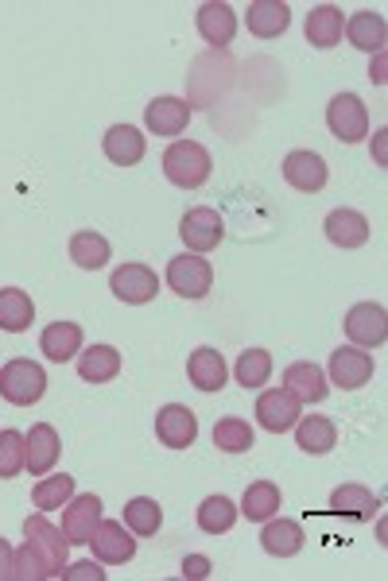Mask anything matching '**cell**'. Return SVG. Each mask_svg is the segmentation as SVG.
<instances>
[{"mask_svg": "<svg viewBox=\"0 0 388 581\" xmlns=\"http://www.w3.org/2000/svg\"><path fill=\"white\" fill-rule=\"evenodd\" d=\"M210 171H214V159L202 144L195 139H175L171 148L164 152V175L167 182H175L179 190H199L210 182Z\"/></svg>", "mask_w": 388, "mask_h": 581, "instance_id": "obj_1", "label": "cell"}, {"mask_svg": "<svg viewBox=\"0 0 388 581\" xmlns=\"http://www.w3.org/2000/svg\"><path fill=\"white\" fill-rule=\"evenodd\" d=\"M43 392H47V372H43L35 360L16 357L0 369V395H4L9 403H16V407H32V403H40Z\"/></svg>", "mask_w": 388, "mask_h": 581, "instance_id": "obj_2", "label": "cell"}, {"mask_svg": "<svg viewBox=\"0 0 388 581\" xmlns=\"http://www.w3.org/2000/svg\"><path fill=\"white\" fill-rule=\"evenodd\" d=\"M167 287L182 299H202L214 287V268H210L207 256L182 253L175 260H167Z\"/></svg>", "mask_w": 388, "mask_h": 581, "instance_id": "obj_3", "label": "cell"}, {"mask_svg": "<svg viewBox=\"0 0 388 581\" xmlns=\"http://www.w3.org/2000/svg\"><path fill=\"white\" fill-rule=\"evenodd\" d=\"M179 237H182V245H187L190 253H199V256L214 253V248L222 245V237H225L222 213L210 210V205H195V210L182 213Z\"/></svg>", "mask_w": 388, "mask_h": 581, "instance_id": "obj_4", "label": "cell"}, {"mask_svg": "<svg viewBox=\"0 0 388 581\" xmlns=\"http://www.w3.org/2000/svg\"><path fill=\"white\" fill-rule=\"evenodd\" d=\"M24 535H27V543L40 550L43 562H47L51 578H63V570H67V555H70V543H67V535H63V527H55L40 512V516H27Z\"/></svg>", "mask_w": 388, "mask_h": 581, "instance_id": "obj_5", "label": "cell"}, {"mask_svg": "<svg viewBox=\"0 0 388 581\" xmlns=\"http://www.w3.org/2000/svg\"><path fill=\"white\" fill-rule=\"evenodd\" d=\"M326 124H331L334 139L342 144H357V139L369 136V109L357 93H339L326 105Z\"/></svg>", "mask_w": 388, "mask_h": 581, "instance_id": "obj_6", "label": "cell"}, {"mask_svg": "<svg viewBox=\"0 0 388 581\" xmlns=\"http://www.w3.org/2000/svg\"><path fill=\"white\" fill-rule=\"evenodd\" d=\"M109 291H113L121 303L144 306V303H152V299H156L159 276L148 268V264H121V268L113 271V279H109Z\"/></svg>", "mask_w": 388, "mask_h": 581, "instance_id": "obj_7", "label": "cell"}, {"mask_svg": "<svg viewBox=\"0 0 388 581\" xmlns=\"http://www.w3.org/2000/svg\"><path fill=\"white\" fill-rule=\"evenodd\" d=\"M90 547L101 566H124V562H133V555H136L133 532H129L121 519H101L90 535Z\"/></svg>", "mask_w": 388, "mask_h": 581, "instance_id": "obj_8", "label": "cell"}, {"mask_svg": "<svg viewBox=\"0 0 388 581\" xmlns=\"http://www.w3.org/2000/svg\"><path fill=\"white\" fill-rule=\"evenodd\" d=\"M299 415H303V403H299L288 388H268V392H260V400H256V423L273 434L291 431V426L299 423Z\"/></svg>", "mask_w": 388, "mask_h": 581, "instance_id": "obj_9", "label": "cell"}, {"mask_svg": "<svg viewBox=\"0 0 388 581\" xmlns=\"http://www.w3.org/2000/svg\"><path fill=\"white\" fill-rule=\"evenodd\" d=\"M346 334L357 349H377L388 337V314L380 303H357L346 314Z\"/></svg>", "mask_w": 388, "mask_h": 581, "instance_id": "obj_10", "label": "cell"}, {"mask_svg": "<svg viewBox=\"0 0 388 581\" xmlns=\"http://www.w3.org/2000/svg\"><path fill=\"white\" fill-rule=\"evenodd\" d=\"M156 438L167 446V450H187V446H195V438H199V418H195V411L182 407V403H167V407H159Z\"/></svg>", "mask_w": 388, "mask_h": 581, "instance_id": "obj_11", "label": "cell"}, {"mask_svg": "<svg viewBox=\"0 0 388 581\" xmlns=\"http://www.w3.org/2000/svg\"><path fill=\"white\" fill-rule=\"evenodd\" d=\"M101 524V500L93 492H82V496H70L63 504V535H67L70 547H82L90 543L93 527Z\"/></svg>", "mask_w": 388, "mask_h": 581, "instance_id": "obj_12", "label": "cell"}, {"mask_svg": "<svg viewBox=\"0 0 388 581\" xmlns=\"http://www.w3.org/2000/svg\"><path fill=\"white\" fill-rule=\"evenodd\" d=\"M373 357L365 349H357V345H339V349L331 353V380L339 388H346V392H357V388H365L373 380Z\"/></svg>", "mask_w": 388, "mask_h": 581, "instance_id": "obj_13", "label": "cell"}, {"mask_svg": "<svg viewBox=\"0 0 388 581\" xmlns=\"http://www.w3.org/2000/svg\"><path fill=\"white\" fill-rule=\"evenodd\" d=\"M280 171L284 182L303 190V194H319L326 187V179H331V167L322 164V156H314V152H288Z\"/></svg>", "mask_w": 388, "mask_h": 581, "instance_id": "obj_14", "label": "cell"}, {"mask_svg": "<svg viewBox=\"0 0 388 581\" xmlns=\"http://www.w3.org/2000/svg\"><path fill=\"white\" fill-rule=\"evenodd\" d=\"M58 461V431L51 423H35L24 434V469L32 477H47Z\"/></svg>", "mask_w": 388, "mask_h": 581, "instance_id": "obj_15", "label": "cell"}, {"mask_svg": "<svg viewBox=\"0 0 388 581\" xmlns=\"http://www.w3.org/2000/svg\"><path fill=\"white\" fill-rule=\"evenodd\" d=\"M101 152H106L109 164L136 167L144 159V152H148V139H144V132L133 129V124H113V129L101 136Z\"/></svg>", "mask_w": 388, "mask_h": 581, "instance_id": "obj_16", "label": "cell"}, {"mask_svg": "<svg viewBox=\"0 0 388 581\" xmlns=\"http://www.w3.org/2000/svg\"><path fill=\"white\" fill-rule=\"evenodd\" d=\"M284 388H288L299 403H322L331 395L326 372H322L314 360H296V365H288V369H284Z\"/></svg>", "mask_w": 388, "mask_h": 581, "instance_id": "obj_17", "label": "cell"}, {"mask_svg": "<svg viewBox=\"0 0 388 581\" xmlns=\"http://www.w3.org/2000/svg\"><path fill=\"white\" fill-rule=\"evenodd\" d=\"M245 24L256 40H280L291 24V9L284 0H253L245 12Z\"/></svg>", "mask_w": 388, "mask_h": 581, "instance_id": "obj_18", "label": "cell"}, {"mask_svg": "<svg viewBox=\"0 0 388 581\" xmlns=\"http://www.w3.org/2000/svg\"><path fill=\"white\" fill-rule=\"evenodd\" d=\"M144 124H148V132H156V136H179V132H187V124H190V101H182V98L148 101V109H144Z\"/></svg>", "mask_w": 388, "mask_h": 581, "instance_id": "obj_19", "label": "cell"}, {"mask_svg": "<svg viewBox=\"0 0 388 581\" xmlns=\"http://www.w3.org/2000/svg\"><path fill=\"white\" fill-rule=\"evenodd\" d=\"M331 245L339 248H362L369 245V217L357 210H331L326 213V222H322Z\"/></svg>", "mask_w": 388, "mask_h": 581, "instance_id": "obj_20", "label": "cell"}, {"mask_svg": "<svg viewBox=\"0 0 388 581\" xmlns=\"http://www.w3.org/2000/svg\"><path fill=\"white\" fill-rule=\"evenodd\" d=\"M187 377H190V384L199 388V392H222V388H225V377H230V369H225V357H222V353L210 349V345H202V349L190 353Z\"/></svg>", "mask_w": 388, "mask_h": 581, "instance_id": "obj_21", "label": "cell"}, {"mask_svg": "<svg viewBox=\"0 0 388 581\" xmlns=\"http://www.w3.org/2000/svg\"><path fill=\"white\" fill-rule=\"evenodd\" d=\"M195 24H199V35L210 43V47H230L233 35H237V16H233V9L230 4H222V0L202 4Z\"/></svg>", "mask_w": 388, "mask_h": 581, "instance_id": "obj_22", "label": "cell"}, {"mask_svg": "<svg viewBox=\"0 0 388 581\" xmlns=\"http://www.w3.org/2000/svg\"><path fill=\"white\" fill-rule=\"evenodd\" d=\"M40 349L47 360L63 365V360H75L82 353V326L78 322H51L40 334Z\"/></svg>", "mask_w": 388, "mask_h": 581, "instance_id": "obj_23", "label": "cell"}, {"mask_svg": "<svg viewBox=\"0 0 388 581\" xmlns=\"http://www.w3.org/2000/svg\"><path fill=\"white\" fill-rule=\"evenodd\" d=\"M342 32L350 35V43H354V47L369 51V55H385L388 24H385V16H380V12H373V9L354 12V16L346 20V27H342Z\"/></svg>", "mask_w": 388, "mask_h": 581, "instance_id": "obj_24", "label": "cell"}, {"mask_svg": "<svg viewBox=\"0 0 388 581\" xmlns=\"http://www.w3.org/2000/svg\"><path fill=\"white\" fill-rule=\"evenodd\" d=\"M342 27H346V16H342L339 4H319L307 16V43L319 51H331L342 43Z\"/></svg>", "mask_w": 388, "mask_h": 581, "instance_id": "obj_25", "label": "cell"}, {"mask_svg": "<svg viewBox=\"0 0 388 581\" xmlns=\"http://www.w3.org/2000/svg\"><path fill=\"white\" fill-rule=\"evenodd\" d=\"M296 446L303 454H331L339 446V426L326 415H303L296 423Z\"/></svg>", "mask_w": 388, "mask_h": 581, "instance_id": "obj_26", "label": "cell"}, {"mask_svg": "<svg viewBox=\"0 0 388 581\" xmlns=\"http://www.w3.org/2000/svg\"><path fill=\"white\" fill-rule=\"evenodd\" d=\"M121 372V353L113 345H90V349L78 353V377L86 384H109Z\"/></svg>", "mask_w": 388, "mask_h": 581, "instance_id": "obj_27", "label": "cell"}, {"mask_svg": "<svg viewBox=\"0 0 388 581\" xmlns=\"http://www.w3.org/2000/svg\"><path fill=\"white\" fill-rule=\"evenodd\" d=\"M307 535L296 519H265V532H260V547L273 558H296L303 550Z\"/></svg>", "mask_w": 388, "mask_h": 581, "instance_id": "obj_28", "label": "cell"}, {"mask_svg": "<svg viewBox=\"0 0 388 581\" xmlns=\"http://www.w3.org/2000/svg\"><path fill=\"white\" fill-rule=\"evenodd\" d=\"M35 319V303L20 287H0V329L4 334H24Z\"/></svg>", "mask_w": 388, "mask_h": 581, "instance_id": "obj_29", "label": "cell"}, {"mask_svg": "<svg viewBox=\"0 0 388 581\" xmlns=\"http://www.w3.org/2000/svg\"><path fill=\"white\" fill-rule=\"evenodd\" d=\"M280 512V484L273 481H253L241 496V516L253 519V524H265Z\"/></svg>", "mask_w": 388, "mask_h": 581, "instance_id": "obj_30", "label": "cell"}, {"mask_svg": "<svg viewBox=\"0 0 388 581\" xmlns=\"http://www.w3.org/2000/svg\"><path fill=\"white\" fill-rule=\"evenodd\" d=\"M109 256H113V248H109V241L101 237V233L82 230V233H75V237H70V260H75L78 268L98 271V268H106V264H109Z\"/></svg>", "mask_w": 388, "mask_h": 581, "instance_id": "obj_31", "label": "cell"}, {"mask_svg": "<svg viewBox=\"0 0 388 581\" xmlns=\"http://www.w3.org/2000/svg\"><path fill=\"white\" fill-rule=\"evenodd\" d=\"M331 507L339 516H354V519H373L377 512V496H373L365 484H339L331 492Z\"/></svg>", "mask_w": 388, "mask_h": 581, "instance_id": "obj_32", "label": "cell"}, {"mask_svg": "<svg viewBox=\"0 0 388 581\" xmlns=\"http://www.w3.org/2000/svg\"><path fill=\"white\" fill-rule=\"evenodd\" d=\"M237 516H241V507L233 504L230 496H222V492H218V496H207L199 504V527L207 535H225L237 524Z\"/></svg>", "mask_w": 388, "mask_h": 581, "instance_id": "obj_33", "label": "cell"}, {"mask_svg": "<svg viewBox=\"0 0 388 581\" xmlns=\"http://www.w3.org/2000/svg\"><path fill=\"white\" fill-rule=\"evenodd\" d=\"M233 372H237L241 388L256 392V388H265L268 377H273V353L268 349H245L237 357V365H233Z\"/></svg>", "mask_w": 388, "mask_h": 581, "instance_id": "obj_34", "label": "cell"}, {"mask_svg": "<svg viewBox=\"0 0 388 581\" xmlns=\"http://www.w3.org/2000/svg\"><path fill=\"white\" fill-rule=\"evenodd\" d=\"M124 527L133 535H141V539H148V535L159 532V524H164V512H159V504L152 496H136L124 504Z\"/></svg>", "mask_w": 388, "mask_h": 581, "instance_id": "obj_35", "label": "cell"}, {"mask_svg": "<svg viewBox=\"0 0 388 581\" xmlns=\"http://www.w3.org/2000/svg\"><path fill=\"white\" fill-rule=\"evenodd\" d=\"M70 496H75V477H67V473L43 477L32 489V504L40 507V512H55V507H63Z\"/></svg>", "mask_w": 388, "mask_h": 581, "instance_id": "obj_36", "label": "cell"}, {"mask_svg": "<svg viewBox=\"0 0 388 581\" xmlns=\"http://www.w3.org/2000/svg\"><path fill=\"white\" fill-rule=\"evenodd\" d=\"M214 446L222 454H245L253 446V426L245 418L230 415V418H218L214 423Z\"/></svg>", "mask_w": 388, "mask_h": 581, "instance_id": "obj_37", "label": "cell"}, {"mask_svg": "<svg viewBox=\"0 0 388 581\" xmlns=\"http://www.w3.org/2000/svg\"><path fill=\"white\" fill-rule=\"evenodd\" d=\"M20 469H24V434L0 431V481H12Z\"/></svg>", "mask_w": 388, "mask_h": 581, "instance_id": "obj_38", "label": "cell"}, {"mask_svg": "<svg viewBox=\"0 0 388 581\" xmlns=\"http://www.w3.org/2000/svg\"><path fill=\"white\" fill-rule=\"evenodd\" d=\"M63 578L67 581H106V570H101L98 562H75L63 570Z\"/></svg>", "mask_w": 388, "mask_h": 581, "instance_id": "obj_39", "label": "cell"}, {"mask_svg": "<svg viewBox=\"0 0 388 581\" xmlns=\"http://www.w3.org/2000/svg\"><path fill=\"white\" fill-rule=\"evenodd\" d=\"M12 573H16V550L0 539V581H12Z\"/></svg>", "mask_w": 388, "mask_h": 581, "instance_id": "obj_40", "label": "cell"}, {"mask_svg": "<svg viewBox=\"0 0 388 581\" xmlns=\"http://www.w3.org/2000/svg\"><path fill=\"white\" fill-rule=\"evenodd\" d=\"M182 573H187V578H207V573H210V558H202V555L182 558Z\"/></svg>", "mask_w": 388, "mask_h": 581, "instance_id": "obj_41", "label": "cell"}]
</instances>
